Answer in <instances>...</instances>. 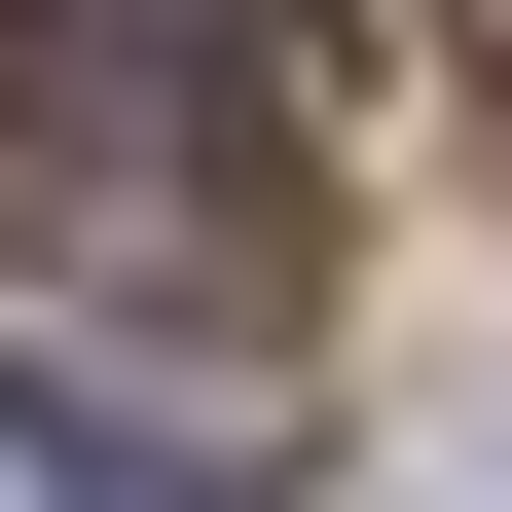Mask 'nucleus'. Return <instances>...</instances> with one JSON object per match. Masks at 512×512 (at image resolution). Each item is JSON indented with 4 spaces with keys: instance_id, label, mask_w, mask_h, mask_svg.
<instances>
[{
    "instance_id": "nucleus-3",
    "label": "nucleus",
    "mask_w": 512,
    "mask_h": 512,
    "mask_svg": "<svg viewBox=\"0 0 512 512\" xmlns=\"http://www.w3.org/2000/svg\"><path fill=\"white\" fill-rule=\"evenodd\" d=\"M403 512H512V476H403Z\"/></svg>"
},
{
    "instance_id": "nucleus-1",
    "label": "nucleus",
    "mask_w": 512,
    "mask_h": 512,
    "mask_svg": "<svg viewBox=\"0 0 512 512\" xmlns=\"http://www.w3.org/2000/svg\"><path fill=\"white\" fill-rule=\"evenodd\" d=\"M0 183H37V256L147 293V330H293L330 0H0Z\"/></svg>"
},
{
    "instance_id": "nucleus-2",
    "label": "nucleus",
    "mask_w": 512,
    "mask_h": 512,
    "mask_svg": "<svg viewBox=\"0 0 512 512\" xmlns=\"http://www.w3.org/2000/svg\"><path fill=\"white\" fill-rule=\"evenodd\" d=\"M476 110H512V0H476Z\"/></svg>"
}]
</instances>
